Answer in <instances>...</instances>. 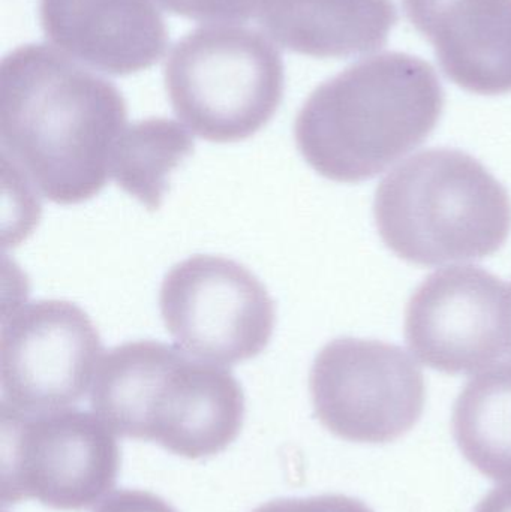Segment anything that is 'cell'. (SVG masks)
Here are the masks:
<instances>
[{
  "label": "cell",
  "instance_id": "cell-1",
  "mask_svg": "<svg viewBox=\"0 0 511 512\" xmlns=\"http://www.w3.org/2000/svg\"><path fill=\"white\" fill-rule=\"evenodd\" d=\"M126 120L117 87L62 51L23 45L0 63L3 159L57 206L101 194Z\"/></svg>",
  "mask_w": 511,
  "mask_h": 512
},
{
  "label": "cell",
  "instance_id": "cell-2",
  "mask_svg": "<svg viewBox=\"0 0 511 512\" xmlns=\"http://www.w3.org/2000/svg\"><path fill=\"white\" fill-rule=\"evenodd\" d=\"M444 90L435 69L407 53L375 54L309 95L294 122L306 164L324 179H374L437 128Z\"/></svg>",
  "mask_w": 511,
  "mask_h": 512
},
{
  "label": "cell",
  "instance_id": "cell-3",
  "mask_svg": "<svg viewBox=\"0 0 511 512\" xmlns=\"http://www.w3.org/2000/svg\"><path fill=\"white\" fill-rule=\"evenodd\" d=\"M90 405L116 435L156 442L186 459L221 453L245 417L242 387L227 367L158 340L105 352Z\"/></svg>",
  "mask_w": 511,
  "mask_h": 512
},
{
  "label": "cell",
  "instance_id": "cell-4",
  "mask_svg": "<svg viewBox=\"0 0 511 512\" xmlns=\"http://www.w3.org/2000/svg\"><path fill=\"white\" fill-rule=\"evenodd\" d=\"M384 245L420 267L497 254L509 239V192L468 153L431 149L387 174L374 201Z\"/></svg>",
  "mask_w": 511,
  "mask_h": 512
},
{
  "label": "cell",
  "instance_id": "cell-5",
  "mask_svg": "<svg viewBox=\"0 0 511 512\" xmlns=\"http://www.w3.org/2000/svg\"><path fill=\"white\" fill-rule=\"evenodd\" d=\"M284 63L255 30L204 26L183 36L165 65V89L180 122L216 144L260 132L284 98Z\"/></svg>",
  "mask_w": 511,
  "mask_h": 512
},
{
  "label": "cell",
  "instance_id": "cell-6",
  "mask_svg": "<svg viewBox=\"0 0 511 512\" xmlns=\"http://www.w3.org/2000/svg\"><path fill=\"white\" fill-rule=\"evenodd\" d=\"M0 429L3 505L36 499L54 510H86L116 484L119 445L95 412L24 414L2 405Z\"/></svg>",
  "mask_w": 511,
  "mask_h": 512
},
{
  "label": "cell",
  "instance_id": "cell-7",
  "mask_svg": "<svg viewBox=\"0 0 511 512\" xmlns=\"http://www.w3.org/2000/svg\"><path fill=\"white\" fill-rule=\"evenodd\" d=\"M159 310L174 345L191 357L234 366L272 340L275 301L251 270L219 255H194L165 274Z\"/></svg>",
  "mask_w": 511,
  "mask_h": 512
},
{
  "label": "cell",
  "instance_id": "cell-8",
  "mask_svg": "<svg viewBox=\"0 0 511 512\" xmlns=\"http://www.w3.org/2000/svg\"><path fill=\"white\" fill-rule=\"evenodd\" d=\"M315 417L338 438L387 444L410 432L426 403L425 376L405 349L341 337L327 343L309 376Z\"/></svg>",
  "mask_w": 511,
  "mask_h": 512
},
{
  "label": "cell",
  "instance_id": "cell-9",
  "mask_svg": "<svg viewBox=\"0 0 511 512\" xmlns=\"http://www.w3.org/2000/svg\"><path fill=\"white\" fill-rule=\"evenodd\" d=\"M102 355L99 331L77 304H21L0 330L2 405L24 414L71 408L92 388Z\"/></svg>",
  "mask_w": 511,
  "mask_h": 512
},
{
  "label": "cell",
  "instance_id": "cell-10",
  "mask_svg": "<svg viewBox=\"0 0 511 512\" xmlns=\"http://www.w3.org/2000/svg\"><path fill=\"white\" fill-rule=\"evenodd\" d=\"M503 280L474 265L426 277L405 312V339L425 366L447 375L486 370L507 351Z\"/></svg>",
  "mask_w": 511,
  "mask_h": 512
},
{
  "label": "cell",
  "instance_id": "cell-11",
  "mask_svg": "<svg viewBox=\"0 0 511 512\" xmlns=\"http://www.w3.org/2000/svg\"><path fill=\"white\" fill-rule=\"evenodd\" d=\"M39 20L57 50L105 74L152 68L168 47L155 0H41Z\"/></svg>",
  "mask_w": 511,
  "mask_h": 512
},
{
  "label": "cell",
  "instance_id": "cell-12",
  "mask_svg": "<svg viewBox=\"0 0 511 512\" xmlns=\"http://www.w3.org/2000/svg\"><path fill=\"white\" fill-rule=\"evenodd\" d=\"M444 74L476 95L511 92V0H402Z\"/></svg>",
  "mask_w": 511,
  "mask_h": 512
},
{
  "label": "cell",
  "instance_id": "cell-13",
  "mask_svg": "<svg viewBox=\"0 0 511 512\" xmlns=\"http://www.w3.org/2000/svg\"><path fill=\"white\" fill-rule=\"evenodd\" d=\"M258 20L285 50L345 59L383 48L398 11L393 0H261Z\"/></svg>",
  "mask_w": 511,
  "mask_h": 512
},
{
  "label": "cell",
  "instance_id": "cell-14",
  "mask_svg": "<svg viewBox=\"0 0 511 512\" xmlns=\"http://www.w3.org/2000/svg\"><path fill=\"white\" fill-rule=\"evenodd\" d=\"M453 435L480 474L511 481V363L491 366L465 385L453 408Z\"/></svg>",
  "mask_w": 511,
  "mask_h": 512
},
{
  "label": "cell",
  "instance_id": "cell-15",
  "mask_svg": "<svg viewBox=\"0 0 511 512\" xmlns=\"http://www.w3.org/2000/svg\"><path fill=\"white\" fill-rule=\"evenodd\" d=\"M194 153V138L183 123L165 117L138 120L114 147L111 180L150 212L161 209L176 168Z\"/></svg>",
  "mask_w": 511,
  "mask_h": 512
},
{
  "label": "cell",
  "instance_id": "cell-16",
  "mask_svg": "<svg viewBox=\"0 0 511 512\" xmlns=\"http://www.w3.org/2000/svg\"><path fill=\"white\" fill-rule=\"evenodd\" d=\"M165 11L203 23H242L258 14L261 0H156Z\"/></svg>",
  "mask_w": 511,
  "mask_h": 512
},
{
  "label": "cell",
  "instance_id": "cell-17",
  "mask_svg": "<svg viewBox=\"0 0 511 512\" xmlns=\"http://www.w3.org/2000/svg\"><path fill=\"white\" fill-rule=\"evenodd\" d=\"M254 512H374L359 499L344 495L315 496L308 499H279L261 505Z\"/></svg>",
  "mask_w": 511,
  "mask_h": 512
},
{
  "label": "cell",
  "instance_id": "cell-18",
  "mask_svg": "<svg viewBox=\"0 0 511 512\" xmlns=\"http://www.w3.org/2000/svg\"><path fill=\"white\" fill-rule=\"evenodd\" d=\"M95 512H177L164 499L149 492L120 490L105 498Z\"/></svg>",
  "mask_w": 511,
  "mask_h": 512
},
{
  "label": "cell",
  "instance_id": "cell-19",
  "mask_svg": "<svg viewBox=\"0 0 511 512\" xmlns=\"http://www.w3.org/2000/svg\"><path fill=\"white\" fill-rule=\"evenodd\" d=\"M476 512H511V486L492 490L480 502Z\"/></svg>",
  "mask_w": 511,
  "mask_h": 512
},
{
  "label": "cell",
  "instance_id": "cell-20",
  "mask_svg": "<svg viewBox=\"0 0 511 512\" xmlns=\"http://www.w3.org/2000/svg\"><path fill=\"white\" fill-rule=\"evenodd\" d=\"M506 339L507 351L511 354V285L506 297Z\"/></svg>",
  "mask_w": 511,
  "mask_h": 512
}]
</instances>
